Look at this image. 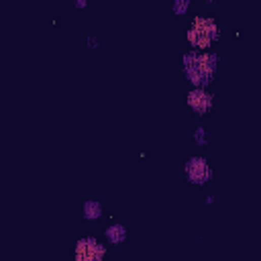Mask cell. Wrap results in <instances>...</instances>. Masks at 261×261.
Returning a JSON list of instances; mask_svg holds the SVG:
<instances>
[{
  "label": "cell",
  "mask_w": 261,
  "mask_h": 261,
  "mask_svg": "<svg viewBox=\"0 0 261 261\" xmlns=\"http://www.w3.org/2000/svg\"><path fill=\"white\" fill-rule=\"evenodd\" d=\"M82 216L86 220H98L102 216V204L98 200H86L82 204Z\"/></svg>",
  "instance_id": "obj_7"
},
{
  "label": "cell",
  "mask_w": 261,
  "mask_h": 261,
  "mask_svg": "<svg viewBox=\"0 0 261 261\" xmlns=\"http://www.w3.org/2000/svg\"><path fill=\"white\" fill-rule=\"evenodd\" d=\"M206 204H208V206H210V204H214V196H212V194H210V196H206Z\"/></svg>",
  "instance_id": "obj_12"
},
{
  "label": "cell",
  "mask_w": 261,
  "mask_h": 261,
  "mask_svg": "<svg viewBox=\"0 0 261 261\" xmlns=\"http://www.w3.org/2000/svg\"><path fill=\"white\" fill-rule=\"evenodd\" d=\"M190 11V0H174V5H172V13L176 17H186Z\"/></svg>",
  "instance_id": "obj_8"
},
{
  "label": "cell",
  "mask_w": 261,
  "mask_h": 261,
  "mask_svg": "<svg viewBox=\"0 0 261 261\" xmlns=\"http://www.w3.org/2000/svg\"><path fill=\"white\" fill-rule=\"evenodd\" d=\"M86 43H88V47H90V49H98V47H100V41H98V39H96L94 35H90Z\"/></svg>",
  "instance_id": "obj_10"
},
{
  "label": "cell",
  "mask_w": 261,
  "mask_h": 261,
  "mask_svg": "<svg viewBox=\"0 0 261 261\" xmlns=\"http://www.w3.org/2000/svg\"><path fill=\"white\" fill-rule=\"evenodd\" d=\"M194 141H196V145H198V147H206V145H208V139H206V130H204V126H198V128L194 130Z\"/></svg>",
  "instance_id": "obj_9"
},
{
  "label": "cell",
  "mask_w": 261,
  "mask_h": 261,
  "mask_svg": "<svg viewBox=\"0 0 261 261\" xmlns=\"http://www.w3.org/2000/svg\"><path fill=\"white\" fill-rule=\"evenodd\" d=\"M182 70L194 88H204L212 84L218 70V53L214 51H186L182 57Z\"/></svg>",
  "instance_id": "obj_1"
},
{
  "label": "cell",
  "mask_w": 261,
  "mask_h": 261,
  "mask_svg": "<svg viewBox=\"0 0 261 261\" xmlns=\"http://www.w3.org/2000/svg\"><path fill=\"white\" fill-rule=\"evenodd\" d=\"M106 245L96 237H82L74 249V261H104Z\"/></svg>",
  "instance_id": "obj_3"
},
{
  "label": "cell",
  "mask_w": 261,
  "mask_h": 261,
  "mask_svg": "<svg viewBox=\"0 0 261 261\" xmlns=\"http://www.w3.org/2000/svg\"><path fill=\"white\" fill-rule=\"evenodd\" d=\"M184 172H186V178L190 184H196V186H204L212 180V168L208 164L206 157H200V155H194L186 161L184 166Z\"/></svg>",
  "instance_id": "obj_4"
},
{
  "label": "cell",
  "mask_w": 261,
  "mask_h": 261,
  "mask_svg": "<svg viewBox=\"0 0 261 261\" xmlns=\"http://www.w3.org/2000/svg\"><path fill=\"white\" fill-rule=\"evenodd\" d=\"M74 7H76V9H86V0H76Z\"/></svg>",
  "instance_id": "obj_11"
},
{
  "label": "cell",
  "mask_w": 261,
  "mask_h": 261,
  "mask_svg": "<svg viewBox=\"0 0 261 261\" xmlns=\"http://www.w3.org/2000/svg\"><path fill=\"white\" fill-rule=\"evenodd\" d=\"M212 98L214 96L208 90H204V88H192L188 92V96H186V102H188V106L196 114H206L212 108Z\"/></svg>",
  "instance_id": "obj_5"
},
{
  "label": "cell",
  "mask_w": 261,
  "mask_h": 261,
  "mask_svg": "<svg viewBox=\"0 0 261 261\" xmlns=\"http://www.w3.org/2000/svg\"><path fill=\"white\" fill-rule=\"evenodd\" d=\"M186 39L194 51H206L220 39V29L212 17H196L186 33Z\"/></svg>",
  "instance_id": "obj_2"
},
{
  "label": "cell",
  "mask_w": 261,
  "mask_h": 261,
  "mask_svg": "<svg viewBox=\"0 0 261 261\" xmlns=\"http://www.w3.org/2000/svg\"><path fill=\"white\" fill-rule=\"evenodd\" d=\"M104 237H106L108 245H122L126 241V229H124V224L114 222L104 231Z\"/></svg>",
  "instance_id": "obj_6"
}]
</instances>
